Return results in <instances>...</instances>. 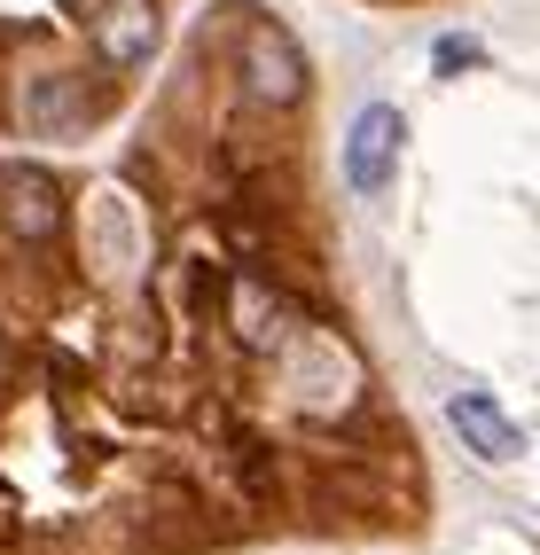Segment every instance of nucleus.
<instances>
[{
	"label": "nucleus",
	"instance_id": "f257e3e1",
	"mask_svg": "<svg viewBox=\"0 0 540 555\" xmlns=\"http://www.w3.org/2000/svg\"><path fill=\"white\" fill-rule=\"evenodd\" d=\"M235 63H243V94L259 102V109H298L306 102V48L282 31L274 16H243L235 31Z\"/></svg>",
	"mask_w": 540,
	"mask_h": 555
},
{
	"label": "nucleus",
	"instance_id": "f03ea898",
	"mask_svg": "<svg viewBox=\"0 0 540 555\" xmlns=\"http://www.w3.org/2000/svg\"><path fill=\"white\" fill-rule=\"evenodd\" d=\"M55 228H63L55 180L40 165H0V235L24 243V250H40V243H55Z\"/></svg>",
	"mask_w": 540,
	"mask_h": 555
},
{
	"label": "nucleus",
	"instance_id": "7ed1b4c3",
	"mask_svg": "<svg viewBox=\"0 0 540 555\" xmlns=\"http://www.w3.org/2000/svg\"><path fill=\"white\" fill-rule=\"evenodd\" d=\"M400 141H408V126H400V109H391V102H369L352 118V133H345V180L360 196H384L391 189V172H400Z\"/></svg>",
	"mask_w": 540,
	"mask_h": 555
},
{
	"label": "nucleus",
	"instance_id": "20e7f679",
	"mask_svg": "<svg viewBox=\"0 0 540 555\" xmlns=\"http://www.w3.org/2000/svg\"><path fill=\"white\" fill-rule=\"evenodd\" d=\"M157 40H165L157 0H102V9H94V55L111 70H141L157 55Z\"/></svg>",
	"mask_w": 540,
	"mask_h": 555
},
{
	"label": "nucleus",
	"instance_id": "39448f33",
	"mask_svg": "<svg viewBox=\"0 0 540 555\" xmlns=\"http://www.w3.org/2000/svg\"><path fill=\"white\" fill-rule=\"evenodd\" d=\"M447 423L462 430V447L486 454V462H517V454H525V430L501 415L486 391H454V399H447Z\"/></svg>",
	"mask_w": 540,
	"mask_h": 555
},
{
	"label": "nucleus",
	"instance_id": "423d86ee",
	"mask_svg": "<svg viewBox=\"0 0 540 555\" xmlns=\"http://www.w3.org/2000/svg\"><path fill=\"white\" fill-rule=\"evenodd\" d=\"M24 126L31 133H55V141H70V133H87V94H79V79H31L24 87Z\"/></svg>",
	"mask_w": 540,
	"mask_h": 555
}]
</instances>
